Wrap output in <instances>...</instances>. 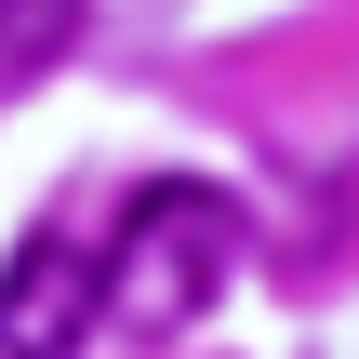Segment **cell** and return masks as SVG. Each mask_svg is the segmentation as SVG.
Returning a JSON list of instances; mask_svg holds the SVG:
<instances>
[{
  "instance_id": "6da1fadb",
  "label": "cell",
  "mask_w": 359,
  "mask_h": 359,
  "mask_svg": "<svg viewBox=\"0 0 359 359\" xmlns=\"http://www.w3.org/2000/svg\"><path fill=\"white\" fill-rule=\"evenodd\" d=\"M226 266H240V200L200 173H160V187H133V213L107 240V320L160 346L226 293Z\"/></svg>"
},
{
  "instance_id": "7a4b0ae2",
  "label": "cell",
  "mask_w": 359,
  "mask_h": 359,
  "mask_svg": "<svg viewBox=\"0 0 359 359\" xmlns=\"http://www.w3.org/2000/svg\"><path fill=\"white\" fill-rule=\"evenodd\" d=\"M93 320H107V253L80 226H40L0 266V359H80Z\"/></svg>"
},
{
  "instance_id": "3957f363",
  "label": "cell",
  "mask_w": 359,
  "mask_h": 359,
  "mask_svg": "<svg viewBox=\"0 0 359 359\" xmlns=\"http://www.w3.org/2000/svg\"><path fill=\"white\" fill-rule=\"evenodd\" d=\"M67 40H80V0H0V80L67 67Z\"/></svg>"
}]
</instances>
